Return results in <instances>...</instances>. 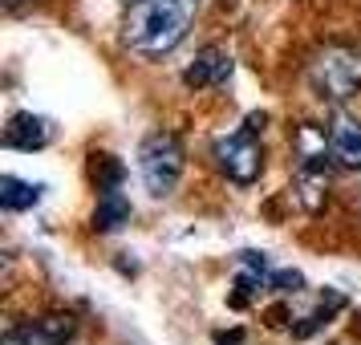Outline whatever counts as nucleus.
Returning <instances> with one entry per match:
<instances>
[{
  "mask_svg": "<svg viewBox=\"0 0 361 345\" xmlns=\"http://www.w3.org/2000/svg\"><path fill=\"white\" fill-rule=\"evenodd\" d=\"M126 4H134V0H126Z\"/></svg>",
  "mask_w": 361,
  "mask_h": 345,
  "instance_id": "obj_12",
  "label": "nucleus"
},
{
  "mask_svg": "<svg viewBox=\"0 0 361 345\" xmlns=\"http://www.w3.org/2000/svg\"><path fill=\"white\" fill-rule=\"evenodd\" d=\"M122 224H130V203L122 199V191H102L98 212H94V228L98 231H118Z\"/></svg>",
  "mask_w": 361,
  "mask_h": 345,
  "instance_id": "obj_9",
  "label": "nucleus"
},
{
  "mask_svg": "<svg viewBox=\"0 0 361 345\" xmlns=\"http://www.w3.org/2000/svg\"><path fill=\"white\" fill-rule=\"evenodd\" d=\"M312 85L321 90V98L341 102L361 90V53L353 49H329L312 66Z\"/></svg>",
  "mask_w": 361,
  "mask_h": 345,
  "instance_id": "obj_4",
  "label": "nucleus"
},
{
  "mask_svg": "<svg viewBox=\"0 0 361 345\" xmlns=\"http://www.w3.org/2000/svg\"><path fill=\"white\" fill-rule=\"evenodd\" d=\"M183 167H187V150L175 134H150L142 150H138V171H142V183H147L150 195H171L183 179Z\"/></svg>",
  "mask_w": 361,
  "mask_h": 345,
  "instance_id": "obj_2",
  "label": "nucleus"
},
{
  "mask_svg": "<svg viewBox=\"0 0 361 345\" xmlns=\"http://www.w3.org/2000/svg\"><path fill=\"white\" fill-rule=\"evenodd\" d=\"M37 199H41V187L37 183H25L17 175H4L0 179V203H4V212H25V207H33Z\"/></svg>",
  "mask_w": 361,
  "mask_h": 345,
  "instance_id": "obj_10",
  "label": "nucleus"
},
{
  "mask_svg": "<svg viewBox=\"0 0 361 345\" xmlns=\"http://www.w3.org/2000/svg\"><path fill=\"white\" fill-rule=\"evenodd\" d=\"M212 159L231 183H256V175L264 171V150H260V143H256V126L247 122L240 131L224 134L212 147Z\"/></svg>",
  "mask_w": 361,
  "mask_h": 345,
  "instance_id": "obj_3",
  "label": "nucleus"
},
{
  "mask_svg": "<svg viewBox=\"0 0 361 345\" xmlns=\"http://www.w3.org/2000/svg\"><path fill=\"white\" fill-rule=\"evenodd\" d=\"M231 78V57L224 49H203L199 61L187 69V85L195 90H207V85H224Z\"/></svg>",
  "mask_w": 361,
  "mask_h": 345,
  "instance_id": "obj_7",
  "label": "nucleus"
},
{
  "mask_svg": "<svg viewBox=\"0 0 361 345\" xmlns=\"http://www.w3.org/2000/svg\"><path fill=\"white\" fill-rule=\"evenodd\" d=\"M329 155L345 167H361V122L349 114H337L329 126Z\"/></svg>",
  "mask_w": 361,
  "mask_h": 345,
  "instance_id": "obj_6",
  "label": "nucleus"
},
{
  "mask_svg": "<svg viewBox=\"0 0 361 345\" xmlns=\"http://www.w3.org/2000/svg\"><path fill=\"white\" fill-rule=\"evenodd\" d=\"M73 337V321L69 317H41L37 325H29V333H8L13 345H61Z\"/></svg>",
  "mask_w": 361,
  "mask_h": 345,
  "instance_id": "obj_8",
  "label": "nucleus"
},
{
  "mask_svg": "<svg viewBox=\"0 0 361 345\" xmlns=\"http://www.w3.org/2000/svg\"><path fill=\"white\" fill-rule=\"evenodd\" d=\"M199 0H134L122 20V41L138 57H166L191 33Z\"/></svg>",
  "mask_w": 361,
  "mask_h": 345,
  "instance_id": "obj_1",
  "label": "nucleus"
},
{
  "mask_svg": "<svg viewBox=\"0 0 361 345\" xmlns=\"http://www.w3.org/2000/svg\"><path fill=\"white\" fill-rule=\"evenodd\" d=\"M49 143H53L49 118L17 114L4 126V147H13V150H41V147H49Z\"/></svg>",
  "mask_w": 361,
  "mask_h": 345,
  "instance_id": "obj_5",
  "label": "nucleus"
},
{
  "mask_svg": "<svg viewBox=\"0 0 361 345\" xmlns=\"http://www.w3.org/2000/svg\"><path fill=\"white\" fill-rule=\"evenodd\" d=\"M13 4H20V0H13Z\"/></svg>",
  "mask_w": 361,
  "mask_h": 345,
  "instance_id": "obj_11",
  "label": "nucleus"
}]
</instances>
